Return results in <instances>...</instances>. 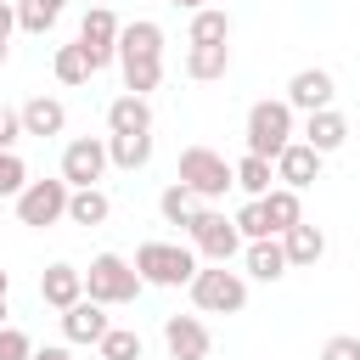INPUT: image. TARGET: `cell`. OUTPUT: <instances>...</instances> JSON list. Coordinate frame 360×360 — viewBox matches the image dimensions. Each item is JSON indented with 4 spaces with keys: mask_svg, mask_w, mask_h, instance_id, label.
<instances>
[{
    "mask_svg": "<svg viewBox=\"0 0 360 360\" xmlns=\"http://www.w3.org/2000/svg\"><path fill=\"white\" fill-rule=\"evenodd\" d=\"M236 231H242L248 242H264V236H276V231H270V219H264V202H248V208L236 214Z\"/></svg>",
    "mask_w": 360,
    "mask_h": 360,
    "instance_id": "32",
    "label": "cell"
},
{
    "mask_svg": "<svg viewBox=\"0 0 360 360\" xmlns=\"http://www.w3.org/2000/svg\"><path fill=\"white\" fill-rule=\"evenodd\" d=\"M6 292H11V276H6V270H0V298H6Z\"/></svg>",
    "mask_w": 360,
    "mask_h": 360,
    "instance_id": "39",
    "label": "cell"
},
{
    "mask_svg": "<svg viewBox=\"0 0 360 360\" xmlns=\"http://www.w3.org/2000/svg\"><path fill=\"white\" fill-rule=\"evenodd\" d=\"M22 141V112H11V107H0V152H11Z\"/></svg>",
    "mask_w": 360,
    "mask_h": 360,
    "instance_id": "35",
    "label": "cell"
},
{
    "mask_svg": "<svg viewBox=\"0 0 360 360\" xmlns=\"http://www.w3.org/2000/svg\"><path fill=\"white\" fill-rule=\"evenodd\" d=\"M276 180H287L292 191H304V186H315L321 180V152L309 146V141H292L281 158H276Z\"/></svg>",
    "mask_w": 360,
    "mask_h": 360,
    "instance_id": "14",
    "label": "cell"
},
{
    "mask_svg": "<svg viewBox=\"0 0 360 360\" xmlns=\"http://www.w3.org/2000/svg\"><path fill=\"white\" fill-rule=\"evenodd\" d=\"M197 208H202V197H197V191H186L180 180H174V186H169V191L158 197V214H163L169 225H186V231H191V219H197Z\"/></svg>",
    "mask_w": 360,
    "mask_h": 360,
    "instance_id": "25",
    "label": "cell"
},
{
    "mask_svg": "<svg viewBox=\"0 0 360 360\" xmlns=\"http://www.w3.org/2000/svg\"><path fill=\"white\" fill-rule=\"evenodd\" d=\"M62 6H68V0H17V28H22V34H45V28L62 17Z\"/></svg>",
    "mask_w": 360,
    "mask_h": 360,
    "instance_id": "28",
    "label": "cell"
},
{
    "mask_svg": "<svg viewBox=\"0 0 360 360\" xmlns=\"http://www.w3.org/2000/svg\"><path fill=\"white\" fill-rule=\"evenodd\" d=\"M304 141H309V146L326 158V152H338V146L349 141V118H343V112H332V107H326V112H309V124H304Z\"/></svg>",
    "mask_w": 360,
    "mask_h": 360,
    "instance_id": "18",
    "label": "cell"
},
{
    "mask_svg": "<svg viewBox=\"0 0 360 360\" xmlns=\"http://www.w3.org/2000/svg\"><path fill=\"white\" fill-rule=\"evenodd\" d=\"M141 287H146L141 270L118 253H96L90 270H84V298H96V304H135Z\"/></svg>",
    "mask_w": 360,
    "mask_h": 360,
    "instance_id": "3",
    "label": "cell"
},
{
    "mask_svg": "<svg viewBox=\"0 0 360 360\" xmlns=\"http://www.w3.org/2000/svg\"><path fill=\"white\" fill-rule=\"evenodd\" d=\"M107 158L118 169H146L152 163V135H112L107 141Z\"/></svg>",
    "mask_w": 360,
    "mask_h": 360,
    "instance_id": "26",
    "label": "cell"
},
{
    "mask_svg": "<svg viewBox=\"0 0 360 360\" xmlns=\"http://www.w3.org/2000/svg\"><path fill=\"white\" fill-rule=\"evenodd\" d=\"M0 326H6V298H0Z\"/></svg>",
    "mask_w": 360,
    "mask_h": 360,
    "instance_id": "40",
    "label": "cell"
},
{
    "mask_svg": "<svg viewBox=\"0 0 360 360\" xmlns=\"http://www.w3.org/2000/svg\"><path fill=\"white\" fill-rule=\"evenodd\" d=\"M191 248L208 259V264H231L236 259V248H242V231H236V219H225L219 208H197V219H191Z\"/></svg>",
    "mask_w": 360,
    "mask_h": 360,
    "instance_id": "7",
    "label": "cell"
},
{
    "mask_svg": "<svg viewBox=\"0 0 360 360\" xmlns=\"http://www.w3.org/2000/svg\"><path fill=\"white\" fill-rule=\"evenodd\" d=\"M118 68H124V90L129 96H146V90H158V79H163V28L158 22H124V34H118Z\"/></svg>",
    "mask_w": 360,
    "mask_h": 360,
    "instance_id": "1",
    "label": "cell"
},
{
    "mask_svg": "<svg viewBox=\"0 0 360 360\" xmlns=\"http://www.w3.org/2000/svg\"><path fill=\"white\" fill-rule=\"evenodd\" d=\"M90 73H96V68H90V56H84V45H79V39L56 51V79H62V84H84Z\"/></svg>",
    "mask_w": 360,
    "mask_h": 360,
    "instance_id": "29",
    "label": "cell"
},
{
    "mask_svg": "<svg viewBox=\"0 0 360 360\" xmlns=\"http://www.w3.org/2000/svg\"><path fill=\"white\" fill-rule=\"evenodd\" d=\"M107 141H96V135H79V141H68L62 146V180L73 186V191H84V186H96L101 174H107Z\"/></svg>",
    "mask_w": 360,
    "mask_h": 360,
    "instance_id": "10",
    "label": "cell"
},
{
    "mask_svg": "<svg viewBox=\"0 0 360 360\" xmlns=\"http://www.w3.org/2000/svg\"><path fill=\"white\" fill-rule=\"evenodd\" d=\"M163 343H169V360H208V326L197 315H169L163 321Z\"/></svg>",
    "mask_w": 360,
    "mask_h": 360,
    "instance_id": "12",
    "label": "cell"
},
{
    "mask_svg": "<svg viewBox=\"0 0 360 360\" xmlns=\"http://www.w3.org/2000/svg\"><path fill=\"white\" fill-rule=\"evenodd\" d=\"M135 270H141V281H152V287H191L197 253L180 248V242H141V248H135Z\"/></svg>",
    "mask_w": 360,
    "mask_h": 360,
    "instance_id": "2",
    "label": "cell"
},
{
    "mask_svg": "<svg viewBox=\"0 0 360 360\" xmlns=\"http://www.w3.org/2000/svg\"><path fill=\"white\" fill-rule=\"evenodd\" d=\"M39 298H45L51 309H73V304L84 298V270H73V264H45Z\"/></svg>",
    "mask_w": 360,
    "mask_h": 360,
    "instance_id": "15",
    "label": "cell"
},
{
    "mask_svg": "<svg viewBox=\"0 0 360 360\" xmlns=\"http://www.w3.org/2000/svg\"><path fill=\"white\" fill-rule=\"evenodd\" d=\"M62 124H68V107L56 101V96H34L28 107H22V135H62Z\"/></svg>",
    "mask_w": 360,
    "mask_h": 360,
    "instance_id": "17",
    "label": "cell"
},
{
    "mask_svg": "<svg viewBox=\"0 0 360 360\" xmlns=\"http://www.w3.org/2000/svg\"><path fill=\"white\" fill-rule=\"evenodd\" d=\"M107 214H112V202H107L101 186H84V191L68 197V219L73 225H107Z\"/></svg>",
    "mask_w": 360,
    "mask_h": 360,
    "instance_id": "23",
    "label": "cell"
},
{
    "mask_svg": "<svg viewBox=\"0 0 360 360\" xmlns=\"http://www.w3.org/2000/svg\"><path fill=\"white\" fill-rule=\"evenodd\" d=\"M287 146H292V107L287 101H253V112H248V152L276 163Z\"/></svg>",
    "mask_w": 360,
    "mask_h": 360,
    "instance_id": "4",
    "label": "cell"
},
{
    "mask_svg": "<svg viewBox=\"0 0 360 360\" xmlns=\"http://www.w3.org/2000/svg\"><path fill=\"white\" fill-rule=\"evenodd\" d=\"M186 73L191 79H225L231 73V45H191L186 51Z\"/></svg>",
    "mask_w": 360,
    "mask_h": 360,
    "instance_id": "22",
    "label": "cell"
},
{
    "mask_svg": "<svg viewBox=\"0 0 360 360\" xmlns=\"http://www.w3.org/2000/svg\"><path fill=\"white\" fill-rule=\"evenodd\" d=\"M101 360H141V332H129V326H112L101 343Z\"/></svg>",
    "mask_w": 360,
    "mask_h": 360,
    "instance_id": "30",
    "label": "cell"
},
{
    "mask_svg": "<svg viewBox=\"0 0 360 360\" xmlns=\"http://www.w3.org/2000/svg\"><path fill=\"white\" fill-rule=\"evenodd\" d=\"M107 129L112 135H152V107H146V96H118L112 107H107Z\"/></svg>",
    "mask_w": 360,
    "mask_h": 360,
    "instance_id": "16",
    "label": "cell"
},
{
    "mask_svg": "<svg viewBox=\"0 0 360 360\" xmlns=\"http://www.w3.org/2000/svg\"><path fill=\"white\" fill-rule=\"evenodd\" d=\"M118 34H124V22H118L107 6H90V11H84V22H79V45H84V56H90L96 73H101L107 62H118Z\"/></svg>",
    "mask_w": 360,
    "mask_h": 360,
    "instance_id": "9",
    "label": "cell"
},
{
    "mask_svg": "<svg viewBox=\"0 0 360 360\" xmlns=\"http://www.w3.org/2000/svg\"><path fill=\"white\" fill-rule=\"evenodd\" d=\"M112 332V321H107V304H96V298H79L73 309H62V338L68 343H101Z\"/></svg>",
    "mask_w": 360,
    "mask_h": 360,
    "instance_id": "13",
    "label": "cell"
},
{
    "mask_svg": "<svg viewBox=\"0 0 360 360\" xmlns=\"http://www.w3.org/2000/svg\"><path fill=\"white\" fill-rule=\"evenodd\" d=\"M281 248H287V264H315V259L326 253V236H321V225L298 219V225L281 236Z\"/></svg>",
    "mask_w": 360,
    "mask_h": 360,
    "instance_id": "21",
    "label": "cell"
},
{
    "mask_svg": "<svg viewBox=\"0 0 360 360\" xmlns=\"http://www.w3.org/2000/svg\"><path fill=\"white\" fill-rule=\"evenodd\" d=\"M321 360H360V332H338V338H326Z\"/></svg>",
    "mask_w": 360,
    "mask_h": 360,
    "instance_id": "34",
    "label": "cell"
},
{
    "mask_svg": "<svg viewBox=\"0 0 360 360\" xmlns=\"http://www.w3.org/2000/svg\"><path fill=\"white\" fill-rule=\"evenodd\" d=\"M270 180H276V163H270V158H253V152H248V158H242V163H236V186H242V191H248V197H253V202H259V197H270V191H276V186H270Z\"/></svg>",
    "mask_w": 360,
    "mask_h": 360,
    "instance_id": "24",
    "label": "cell"
},
{
    "mask_svg": "<svg viewBox=\"0 0 360 360\" xmlns=\"http://www.w3.org/2000/svg\"><path fill=\"white\" fill-rule=\"evenodd\" d=\"M96 6H101V0H96Z\"/></svg>",
    "mask_w": 360,
    "mask_h": 360,
    "instance_id": "42",
    "label": "cell"
},
{
    "mask_svg": "<svg viewBox=\"0 0 360 360\" xmlns=\"http://www.w3.org/2000/svg\"><path fill=\"white\" fill-rule=\"evenodd\" d=\"M34 360H73L68 343H51V349H34Z\"/></svg>",
    "mask_w": 360,
    "mask_h": 360,
    "instance_id": "37",
    "label": "cell"
},
{
    "mask_svg": "<svg viewBox=\"0 0 360 360\" xmlns=\"http://www.w3.org/2000/svg\"><path fill=\"white\" fill-rule=\"evenodd\" d=\"M225 39H231V11L202 6V11L191 17V45H225Z\"/></svg>",
    "mask_w": 360,
    "mask_h": 360,
    "instance_id": "27",
    "label": "cell"
},
{
    "mask_svg": "<svg viewBox=\"0 0 360 360\" xmlns=\"http://www.w3.org/2000/svg\"><path fill=\"white\" fill-rule=\"evenodd\" d=\"M191 304H197L202 315H236V309L248 304V281H242V270H225V264L197 270V276H191Z\"/></svg>",
    "mask_w": 360,
    "mask_h": 360,
    "instance_id": "6",
    "label": "cell"
},
{
    "mask_svg": "<svg viewBox=\"0 0 360 360\" xmlns=\"http://www.w3.org/2000/svg\"><path fill=\"white\" fill-rule=\"evenodd\" d=\"M248 276L253 281H281L287 276V248L276 242V236H264V242H248Z\"/></svg>",
    "mask_w": 360,
    "mask_h": 360,
    "instance_id": "19",
    "label": "cell"
},
{
    "mask_svg": "<svg viewBox=\"0 0 360 360\" xmlns=\"http://www.w3.org/2000/svg\"><path fill=\"white\" fill-rule=\"evenodd\" d=\"M68 197H73L68 180H28L22 197H17V219L34 225V231H45V225L68 219Z\"/></svg>",
    "mask_w": 360,
    "mask_h": 360,
    "instance_id": "8",
    "label": "cell"
},
{
    "mask_svg": "<svg viewBox=\"0 0 360 360\" xmlns=\"http://www.w3.org/2000/svg\"><path fill=\"white\" fill-rule=\"evenodd\" d=\"M259 202H264V219H270V231H276V236H287V231L304 219V202H298V191H292V186H276V191H270V197H259Z\"/></svg>",
    "mask_w": 360,
    "mask_h": 360,
    "instance_id": "20",
    "label": "cell"
},
{
    "mask_svg": "<svg viewBox=\"0 0 360 360\" xmlns=\"http://www.w3.org/2000/svg\"><path fill=\"white\" fill-rule=\"evenodd\" d=\"M180 186L197 191L202 202L225 197V186H236V163H225L214 146H186L180 152Z\"/></svg>",
    "mask_w": 360,
    "mask_h": 360,
    "instance_id": "5",
    "label": "cell"
},
{
    "mask_svg": "<svg viewBox=\"0 0 360 360\" xmlns=\"http://www.w3.org/2000/svg\"><path fill=\"white\" fill-rule=\"evenodd\" d=\"M0 68H6V45H0Z\"/></svg>",
    "mask_w": 360,
    "mask_h": 360,
    "instance_id": "41",
    "label": "cell"
},
{
    "mask_svg": "<svg viewBox=\"0 0 360 360\" xmlns=\"http://www.w3.org/2000/svg\"><path fill=\"white\" fill-rule=\"evenodd\" d=\"M169 6H180V11H191V17L202 11V0H169Z\"/></svg>",
    "mask_w": 360,
    "mask_h": 360,
    "instance_id": "38",
    "label": "cell"
},
{
    "mask_svg": "<svg viewBox=\"0 0 360 360\" xmlns=\"http://www.w3.org/2000/svg\"><path fill=\"white\" fill-rule=\"evenodd\" d=\"M11 28H17V6L0 0V45H11Z\"/></svg>",
    "mask_w": 360,
    "mask_h": 360,
    "instance_id": "36",
    "label": "cell"
},
{
    "mask_svg": "<svg viewBox=\"0 0 360 360\" xmlns=\"http://www.w3.org/2000/svg\"><path fill=\"white\" fill-rule=\"evenodd\" d=\"M0 360H34V343H28V332H17V326H0Z\"/></svg>",
    "mask_w": 360,
    "mask_h": 360,
    "instance_id": "33",
    "label": "cell"
},
{
    "mask_svg": "<svg viewBox=\"0 0 360 360\" xmlns=\"http://www.w3.org/2000/svg\"><path fill=\"white\" fill-rule=\"evenodd\" d=\"M332 96H338V84H332L326 68H304V73H292V84H287V107H292V112H326Z\"/></svg>",
    "mask_w": 360,
    "mask_h": 360,
    "instance_id": "11",
    "label": "cell"
},
{
    "mask_svg": "<svg viewBox=\"0 0 360 360\" xmlns=\"http://www.w3.org/2000/svg\"><path fill=\"white\" fill-rule=\"evenodd\" d=\"M22 186H28L22 158H17V152H0V197H22Z\"/></svg>",
    "mask_w": 360,
    "mask_h": 360,
    "instance_id": "31",
    "label": "cell"
}]
</instances>
